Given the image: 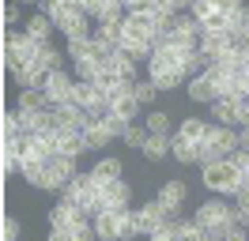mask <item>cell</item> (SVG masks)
<instances>
[{"mask_svg": "<svg viewBox=\"0 0 249 241\" xmlns=\"http://www.w3.org/2000/svg\"><path fill=\"white\" fill-rule=\"evenodd\" d=\"M234 151H242V136L234 128H223V124H212L208 128V139L196 143V162L212 166V162H227Z\"/></svg>", "mask_w": 249, "mask_h": 241, "instance_id": "cell-1", "label": "cell"}, {"mask_svg": "<svg viewBox=\"0 0 249 241\" xmlns=\"http://www.w3.org/2000/svg\"><path fill=\"white\" fill-rule=\"evenodd\" d=\"M242 173L234 170V162L227 158V162H212V166H204V185L212 189L215 196H234L238 189H242Z\"/></svg>", "mask_w": 249, "mask_h": 241, "instance_id": "cell-2", "label": "cell"}, {"mask_svg": "<svg viewBox=\"0 0 249 241\" xmlns=\"http://www.w3.org/2000/svg\"><path fill=\"white\" fill-rule=\"evenodd\" d=\"M34 53H38V42H31L27 30H8V38H4V60H8L12 72L23 68V64H31Z\"/></svg>", "mask_w": 249, "mask_h": 241, "instance_id": "cell-3", "label": "cell"}, {"mask_svg": "<svg viewBox=\"0 0 249 241\" xmlns=\"http://www.w3.org/2000/svg\"><path fill=\"white\" fill-rule=\"evenodd\" d=\"M234 219H238V207H234V204H227L223 196H219V200L200 204V207H196V215H193V223L200 226V230H208V226H234Z\"/></svg>", "mask_w": 249, "mask_h": 241, "instance_id": "cell-4", "label": "cell"}, {"mask_svg": "<svg viewBox=\"0 0 249 241\" xmlns=\"http://www.w3.org/2000/svg\"><path fill=\"white\" fill-rule=\"evenodd\" d=\"M76 158H68V155H53L46 162V181H42V189H49V192H64L68 185H72V177H76Z\"/></svg>", "mask_w": 249, "mask_h": 241, "instance_id": "cell-5", "label": "cell"}, {"mask_svg": "<svg viewBox=\"0 0 249 241\" xmlns=\"http://www.w3.org/2000/svg\"><path fill=\"white\" fill-rule=\"evenodd\" d=\"M166 219H170V215H166V207H162L159 200H151V204H143V207H136V211H132L136 234H147V238H151V234H155V230H159L162 223H166Z\"/></svg>", "mask_w": 249, "mask_h": 241, "instance_id": "cell-6", "label": "cell"}, {"mask_svg": "<svg viewBox=\"0 0 249 241\" xmlns=\"http://www.w3.org/2000/svg\"><path fill=\"white\" fill-rule=\"evenodd\" d=\"M53 113L61 120V132H87L94 120L87 117V109H79L76 102H64V105H53Z\"/></svg>", "mask_w": 249, "mask_h": 241, "instance_id": "cell-7", "label": "cell"}, {"mask_svg": "<svg viewBox=\"0 0 249 241\" xmlns=\"http://www.w3.org/2000/svg\"><path fill=\"white\" fill-rule=\"evenodd\" d=\"M72 87H76V83H72V75L61 68V72H53L46 79V87H42V90H46L49 105H64V102H72Z\"/></svg>", "mask_w": 249, "mask_h": 241, "instance_id": "cell-8", "label": "cell"}, {"mask_svg": "<svg viewBox=\"0 0 249 241\" xmlns=\"http://www.w3.org/2000/svg\"><path fill=\"white\" fill-rule=\"evenodd\" d=\"M46 15L53 19V27H57V30H64L76 15H83V0H49Z\"/></svg>", "mask_w": 249, "mask_h": 241, "instance_id": "cell-9", "label": "cell"}, {"mask_svg": "<svg viewBox=\"0 0 249 241\" xmlns=\"http://www.w3.org/2000/svg\"><path fill=\"white\" fill-rule=\"evenodd\" d=\"M159 204L166 207L170 219H178V211H181V204H185V185H181V181H166V185L159 189Z\"/></svg>", "mask_w": 249, "mask_h": 241, "instance_id": "cell-10", "label": "cell"}, {"mask_svg": "<svg viewBox=\"0 0 249 241\" xmlns=\"http://www.w3.org/2000/svg\"><path fill=\"white\" fill-rule=\"evenodd\" d=\"M27 151H31V143H27L23 136H19V139H4V170H8V173H19Z\"/></svg>", "mask_w": 249, "mask_h": 241, "instance_id": "cell-11", "label": "cell"}, {"mask_svg": "<svg viewBox=\"0 0 249 241\" xmlns=\"http://www.w3.org/2000/svg\"><path fill=\"white\" fill-rule=\"evenodd\" d=\"M98 192H102L109 211L128 207V185H124V181H98Z\"/></svg>", "mask_w": 249, "mask_h": 241, "instance_id": "cell-12", "label": "cell"}, {"mask_svg": "<svg viewBox=\"0 0 249 241\" xmlns=\"http://www.w3.org/2000/svg\"><path fill=\"white\" fill-rule=\"evenodd\" d=\"M231 49H234L231 34H204V38H200V53L208 60H219L223 53H231Z\"/></svg>", "mask_w": 249, "mask_h": 241, "instance_id": "cell-13", "label": "cell"}, {"mask_svg": "<svg viewBox=\"0 0 249 241\" xmlns=\"http://www.w3.org/2000/svg\"><path fill=\"white\" fill-rule=\"evenodd\" d=\"M151 83H155L159 90H174L185 83V72L181 68H162V64H151Z\"/></svg>", "mask_w": 249, "mask_h": 241, "instance_id": "cell-14", "label": "cell"}, {"mask_svg": "<svg viewBox=\"0 0 249 241\" xmlns=\"http://www.w3.org/2000/svg\"><path fill=\"white\" fill-rule=\"evenodd\" d=\"M106 98L102 90H98V83H83V79H76V87H72V102L79 105V109H91V105H98Z\"/></svg>", "mask_w": 249, "mask_h": 241, "instance_id": "cell-15", "label": "cell"}, {"mask_svg": "<svg viewBox=\"0 0 249 241\" xmlns=\"http://www.w3.org/2000/svg\"><path fill=\"white\" fill-rule=\"evenodd\" d=\"M189 98H193V102H208V105H212L219 98V87L208 79V75H196V79H189Z\"/></svg>", "mask_w": 249, "mask_h": 241, "instance_id": "cell-16", "label": "cell"}, {"mask_svg": "<svg viewBox=\"0 0 249 241\" xmlns=\"http://www.w3.org/2000/svg\"><path fill=\"white\" fill-rule=\"evenodd\" d=\"M238 105H242V102H227V98H215V102H212V120H219L223 128L238 124Z\"/></svg>", "mask_w": 249, "mask_h": 241, "instance_id": "cell-17", "label": "cell"}, {"mask_svg": "<svg viewBox=\"0 0 249 241\" xmlns=\"http://www.w3.org/2000/svg\"><path fill=\"white\" fill-rule=\"evenodd\" d=\"M61 53H57V49H53V45H38V53H34V60L31 64H38V68H42V72L46 75H53V72H61Z\"/></svg>", "mask_w": 249, "mask_h": 241, "instance_id": "cell-18", "label": "cell"}, {"mask_svg": "<svg viewBox=\"0 0 249 241\" xmlns=\"http://www.w3.org/2000/svg\"><path fill=\"white\" fill-rule=\"evenodd\" d=\"M208 120H200V117H189V120H181V128H178V136L181 139H189V143H204L208 139Z\"/></svg>", "mask_w": 249, "mask_h": 241, "instance_id": "cell-19", "label": "cell"}, {"mask_svg": "<svg viewBox=\"0 0 249 241\" xmlns=\"http://www.w3.org/2000/svg\"><path fill=\"white\" fill-rule=\"evenodd\" d=\"M49 109L46 90H19V113H42Z\"/></svg>", "mask_w": 249, "mask_h": 241, "instance_id": "cell-20", "label": "cell"}, {"mask_svg": "<svg viewBox=\"0 0 249 241\" xmlns=\"http://www.w3.org/2000/svg\"><path fill=\"white\" fill-rule=\"evenodd\" d=\"M109 109H113L117 117H124L128 124H136V117H140V102H136V94H121V98H113Z\"/></svg>", "mask_w": 249, "mask_h": 241, "instance_id": "cell-21", "label": "cell"}, {"mask_svg": "<svg viewBox=\"0 0 249 241\" xmlns=\"http://www.w3.org/2000/svg\"><path fill=\"white\" fill-rule=\"evenodd\" d=\"M53 30H57V27H53V19H49V15H34L31 23H27V34H31V42H38V45H49L46 38L53 34Z\"/></svg>", "mask_w": 249, "mask_h": 241, "instance_id": "cell-22", "label": "cell"}, {"mask_svg": "<svg viewBox=\"0 0 249 241\" xmlns=\"http://www.w3.org/2000/svg\"><path fill=\"white\" fill-rule=\"evenodd\" d=\"M57 143H61V155H68V158H79V155L87 151L83 132H61V136H57Z\"/></svg>", "mask_w": 249, "mask_h": 241, "instance_id": "cell-23", "label": "cell"}, {"mask_svg": "<svg viewBox=\"0 0 249 241\" xmlns=\"http://www.w3.org/2000/svg\"><path fill=\"white\" fill-rule=\"evenodd\" d=\"M64 38H68V42H91L94 30L87 27V15H76V19L64 27Z\"/></svg>", "mask_w": 249, "mask_h": 241, "instance_id": "cell-24", "label": "cell"}, {"mask_svg": "<svg viewBox=\"0 0 249 241\" xmlns=\"http://www.w3.org/2000/svg\"><path fill=\"white\" fill-rule=\"evenodd\" d=\"M143 155H147L151 162H162V158L170 155V136H151V139L143 143Z\"/></svg>", "mask_w": 249, "mask_h": 241, "instance_id": "cell-25", "label": "cell"}, {"mask_svg": "<svg viewBox=\"0 0 249 241\" xmlns=\"http://www.w3.org/2000/svg\"><path fill=\"white\" fill-rule=\"evenodd\" d=\"M170 155L178 158V162H196V143H189V139H181V136H174L170 139Z\"/></svg>", "mask_w": 249, "mask_h": 241, "instance_id": "cell-26", "label": "cell"}, {"mask_svg": "<svg viewBox=\"0 0 249 241\" xmlns=\"http://www.w3.org/2000/svg\"><path fill=\"white\" fill-rule=\"evenodd\" d=\"M121 27H124V23H94V42L121 45Z\"/></svg>", "mask_w": 249, "mask_h": 241, "instance_id": "cell-27", "label": "cell"}, {"mask_svg": "<svg viewBox=\"0 0 249 241\" xmlns=\"http://www.w3.org/2000/svg\"><path fill=\"white\" fill-rule=\"evenodd\" d=\"M91 173H94L98 181H121V162H117V158H102Z\"/></svg>", "mask_w": 249, "mask_h": 241, "instance_id": "cell-28", "label": "cell"}, {"mask_svg": "<svg viewBox=\"0 0 249 241\" xmlns=\"http://www.w3.org/2000/svg\"><path fill=\"white\" fill-rule=\"evenodd\" d=\"M83 139H87V151H102V147L109 143V139H113V136H109L106 128H102V124H91V128L83 132Z\"/></svg>", "mask_w": 249, "mask_h": 241, "instance_id": "cell-29", "label": "cell"}, {"mask_svg": "<svg viewBox=\"0 0 249 241\" xmlns=\"http://www.w3.org/2000/svg\"><path fill=\"white\" fill-rule=\"evenodd\" d=\"M68 57H72V64L91 60L94 57V38H91V42H68Z\"/></svg>", "mask_w": 249, "mask_h": 241, "instance_id": "cell-30", "label": "cell"}, {"mask_svg": "<svg viewBox=\"0 0 249 241\" xmlns=\"http://www.w3.org/2000/svg\"><path fill=\"white\" fill-rule=\"evenodd\" d=\"M215 12H219V4H212V0H193V8H189V15H193L200 27H204V23H208Z\"/></svg>", "mask_w": 249, "mask_h": 241, "instance_id": "cell-31", "label": "cell"}, {"mask_svg": "<svg viewBox=\"0 0 249 241\" xmlns=\"http://www.w3.org/2000/svg\"><path fill=\"white\" fill-rule=\"evenodd\" d=\"M102 128H106V132L113 136V139H117V136H121V139H124V132H128V128H132V124H128V120H124V117H117V113H113V109H109V117L102 120Z\"/></svg>", "mask_w": 249, "mask_h": 241, "instance_id": "cell-32", "label": "cell"}, {"mask_svg": "<svg viewBox=\"0 0 249 241\" xmlns=\"http://www.w3.org/2000/svg\"><path fill=\"white\" fill-rule=\"evenodd\" d=\"M147 139H151V132H147L143 124H132V128L124 132V143H128V147H136V151H143V143H147Z\"/></svg>", "mask_w": 249, "mask_h": 241, "instance_id": "cell-33", "label": "cell"}, {"mask_svg": "<svg viewBox=\"0 0 249 241\" xmlns=\"http://www.w3.org/2000/svg\"><path fill=\"white\" fill-rule=\"evenodd\" d=\"M143 128H147L151 136H170V117H166V113H151Z\"/></svg>", "mask_w": 249, "mask_h": 241, "instance_id": "cell-34", "label": "cell"}, {"mask_svg": "<svg viewBox=\"0 0 249 241\" xmlns=\"http://www.w3.org/2000/svg\"><path fill=\"white\" fill-rule=\"evenodd\" d=\"M117 75H121V79H128V83H136V60L128 57L124 49H121V57H117Z\"/></svg>", "mask_w": 249, "mask_h": 241, "instance_id": "cell-35", "label": "cell"}, {"mask_svg": "<svg viewBox=\"0 0 249 241\" xmlns=\"http://www.w3.org/2000/svg\"><path fill=\"white\" fill-rule=\"evenodd\" d=\"M132 94H136V102H140V105H147V102H155L159 87L151 83V79H143V83H136V90H132Z\"/></svg>", "mask_w": 249, "mask_h": 241, "instance_id": "cell-36", "label": "cell"}, {"mask_svg": "<svg viewBox=\"0 0 249 241\" xmlns=\"http://www.w3.org/2000/svg\"><path fill=\"white\" fill-rule=\"evenodd\" d=\"M174 223H178V219H166V223L151 234V241H178V226H174Z\"/></svg>", "mask_w": 249, "mask_h": 241, "instance_id": "cell-37", "label": "cell"}, {"mask_svg": "<svg viewBox=\"0 0 249 241\" xmlns=\"http://www.w3.org/2000/svg\"><path fill=\"white\" fill-rule=\"evenodd\" d=\"M76 75L83 83H94V79H98V64H94V60H83V64H76Z\"/></svg>", "mask_w": 249, "mask_h": 241, "instance_id": "cell-38", "label": "cell"}, {"mask_svg": "<svg viewBox=\"0 0 249 241\" xmlns=\"http://www.w3.org/2000/svg\"><path fill=\"white\" fill-rule=\"evenodd\" d=\"M231 230L234 226H208V230H204V241H227Z\"/></svg>", "mask_w": 249, "mask_h": 241, "instance_id": "cell-39", "label": "cell"}, {"mask_svg": "<svg viewBox=\"0 0 249 241\" xmlns=\"http://www.w3.org/2000/svg\"><path fill=\"white\" fill-rule=\"evenodd\" d=\"M231 162H234V170H238L242 177H249V151H234Z\"/></svg>", "mask_w": 249, "mask_h": 241, "instance_id": "cell-40", "label": "cell"}, {"mask_svg": "<svg viewBox=\"0 0 249 241\" xmlns=\"http://www.w3.org/2000/svg\"><path fill=\"white\" fill-rule=\"evenodd\" d=\"M72 241H98V234H94V219L87 226H79V230H72Z\"/></svg>", "mask_w": 249, "mask_h": 241, "instance_id": "cell-41", "label": "cell"}, {"mask_svg": "<svg viewBox=\"0 0 249 241\" xmlns=\"http://www.w3.org/2000/svg\"><path fill=\"white\" fill-rule=\"evenodd\" d=\"M234 207H242V211H249V181H242V189L234 192Z\"/></svg>", "mask_w": 249, "mask_h": 241, "instance_id": "cell-42", "label": "cell"}, {"mask_svg": "<svg viewBox=\"0 0 249 241\" xmlns=\"http://www.w3.org/2000/svg\"><path fill=\"white\" fill-rule=\"evenodd\" d=\"M16 238H19V223L8 215V219H4V241H16Z\"/></svg>", "mask_w": 249, "mask_h": 241, "instance_id": "cell-43", "label": "cell"}, {"mask_svg": "<svg viewBox=\"0 0 249 241\" xmlns=\"http://www.w3.org/2000/svg\"><path fill=\"white\" fill-rule=\"evenodd\" d=\"M19 19V8L16 4H4V23H8V27H12V23H16Z\"/></svg>", "mask_w": 249, "mask_h": 241, "instance_id": "cell-44", "label": "cell"}, {"mask_svg": "<svg viewBox=\"0 0 249 241\" xmlns=\"http://www.w3.org/2000/svg\"><path fill=\"white\" fill-rule=\"evenodd\" d=\"M238 120L249 128V98H242V105H238Z\"/></svg>", "mask_w": 249, "mask_h": 241, "instance_id": "cell-45", "label": "cell"}, {"mask_svg": "<svg viewBox=\"0 0 249 241\" xmlns=\"http://www.w3.org/2000/svg\"><path fill=\"white\" fill-rule=\"evenodd\" d=\"M49 241H72V234H64V230H53V234H49Z\"/></svg>", "mask_w": 249, "mask_h": 241, "instance_id": "cell-46", "label": "cell"}, {"mask_svg": "<svg viewBox=\"0 0 249 241\" xmlns=\"http://www.w3.org/2000/svg\"><path fill=\"white\" fill-rule=\"evenodd\" d=\"M242 151H249V128H242Z\"/></svg>", "mask_w": 249, "mask_h": 241, "instance_id": "cell-47", "label": "cell"}]
</instances>
